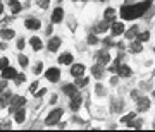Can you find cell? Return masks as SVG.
I'll list each match as a JSON object with an SVG mask.
<instances>
[{
  "mask_svg": "<svg viewBox=\"0 0 155 132\" xmlns=\"http://www.w3.org/2000/svg\"><path fill=\"white\" fill-rule=\"evenodd\" d=\"M16 69H12V67H4V69H2V79H14V77H16Z\"/></svg>",
  "mask_w": 155,
  "mask_h": 132,
  "instance_id": "8992f818",
  "label": "cell"
},
{
  "mask_svg": "<svg viewBox=\"0 0 155 132\" xmlns=\"http://www.w3.org/2000/svg\"><path fill=\"white\" fill-rule=\"evenodd\" d=\"M62 115H64L62 108H57V110L50 112V115L45 118V124H47V125H55L57 122L61 120V117H62Z\"/></svg>",
  "mask_w": 155,
  "mask_h": 132,
  "instance_id": "7a4b0ae2",
  "label": "cell"
},
{
  "mask_svg": "<svg viewBox=\"0 0 155 132\" xmlns=\"http://www.w3.org/2000/svg\"><path fill=\"white\" fill-rule=\"evenodd\" d=\"M116 72H117V74H121L122 77H129V76H131V69H129L127 65H119Z\"/></svg>",
  "mask_w": 155,
  "mask_h": 132,
  "instance_id": "2e32d148",
  "label": "cell"
},
{
  "mask_svg": "<svg viewBox=\"0 0 155 132\" xmlns=\"http://www.w3.org/2000/svg\"><path fill=\"white\" fill-rule=\"evenodd\" d=\"M97 58H98V64H102V65H105L107 62L110 60V57H109L107 52H100L98 55H97Z\"/></svg>",
  "mask_w": 155,
  "mask_h": 132,
  "instance_id": "e0dca14e",
  "label": "cell"
},
{
  "mask_svg": "<svg viewBox=\"0 0 155 132\" xmlns=\"http://www.w3.org/2000/svg\"><path fill=\"white\" fill-rule=\"evenodd\" d=\"M5 88H7V79H4V81L0 83V93H4V91H5Z\"/></svg>",
  "mask_w": 155,
  "mask_h": 132,
  "instance_id": "d590c367",
  "label": "cell"
},
{
  "mask_svg": "<svg viewBox=\"0 0 155 132\" xmlns=\"http://www.w3.org/2000/svg\"><path fill=\"white\" fill-rule=\"evenodd\" d=\"M97 94H98V96H104V94H105V89H104V86H102V84H98V86H97Z\"/></svg>",
  "mask_w": 155,
  "mask_h": 132,
  "instance_id": "d6a6232c",
  "label": "cell"
},
{
  "mask_svg": "<svg viewBox=\"0 0 155 132\" xmlns=\"http://www.w3.org/2000/svg\"><path fill=\"white\" fill-rule=\"evenodd\" d=\"M59 62L66 64V65H69V64L72 62V55H71V53H62V55L59 57Z\"/></svg>",
  "mask_w": 155,
  "mask_h": 132,
  "instance_id": "d6986e66",
  "label": "cell"
},
{
  "mask_svg": "<svg viewBox=\"0 0 155 132\" xmlns=\"http://www.w3.org/2000/svg\"><path fill=\"white\" fill-rule=\"evenodd\" d=\"M19 64H21L22 67H26V65H28V57H24V55H19Z\"/></svg>",
  "mask_w": 155,
  "mask_h": 132,
  "instance_id": "4dcf8cb0",
  "label": "cell"
},
{
  "mask_svg": "<svg viewBox=\"0 0 155 132\" xmlns=\"http://www.w3.org/2000/svg\"><path fill=\"white\" fill-rule=\"evenodd\" d=\"M124 33V24L122 22H114L112 24V34L114 36H119V34Z\"/></svg>",
  "mask_w": 155,
  "mask_h": 132,
  "instance_id": "30bf717a",
  "label": "cell"
},
{
  "mask_svg": "<svg viewBox=\"0 0 155 132\" xmlns=\"http://www.w3.org/2000/svg\"><path fill=\"white\" fill-rule=\"evenodd\" d=\"M64 93L69 94V96L76 94L78 93V86H76V84H74V86H72V84H66V86H64Z\"/></svg>",
  "mask_w": 155,
  "mask_h": 132,
  "instance_id": "ac0fdd59",
  "label": "cell"
},
{
  "mask_svg": "<svg viewBox=\"0 0 155 132\" xmlns=\"http://www.w3.org/2000/svg\"><path fill=\"white\" fill-rule=\"evenodd\" d=\"M24 26H26L28 29H38L40 26H41V22H40L38 19H33V17H29V19H26Z\"/></svg>",
  "mask_w": 155,
  "mask_h": 132,
  "instance_id": "ba28073f",
  "label": "cell"
},
{
  "mask_svg": "<svg viewBox=\"0 0 155 132\" xmlns=\"http://www.w3.org/2000/svg\"><path fill=\"white\" fill-rule=\"evenodd\" d=\"M136 36H138V41H141V43H143V41H148V38H150L148 31H143V33H138Z\"/></svg>",
  "mask_w": 155,
  "mask_h": 132,
  "instance_id": "4316f807",
  "label": "cell"
},
{
  "mask_svg": "<svg viewBox=\"0 0 155 132\" xmlns=\"http://www.w3.org/2000/svg\"><path fill=\"white\" fill-rule=\"evenodd\" d=\"M24 79H26V77H24V74H19V76L16 74V77H14V81H16V84H21V83H24Z\"/></svg>",
  "mask_w": 155,
  "mask_h": 132,
  "instance_id": "f546056e",
  "label": "cell"
},
{
  "mask_svg": "<svg viewBox=\"0 0 155 132\" xmlns=\"http://www.w3.org/2000/svg\"><path fill=\"white\" fill-rule=\"evenodd\" d=\"M134 117H136V113H129V115H126V117H122V124H129V122L133 120Z\"/></svg>",
  "mask_w": 155,
  "mask_h": 132,
  "instance_id": "83f0119b",
  "label": "cell"
},
{
  "mask_svg": "<svg viewBox=\"0 0 155 132\" xmlns=\"http://www.w3.org/2000/svg\"><path fill=\"white\" fill-rule=\"evenodd\" d=\"M150 108V99L148 98H140L138 99V110L140 112H145Z\"/></svg>",
  "mask_w": 155,
  "mask_h": 132,
  "instance_id": "7c38bea8",
  "label": "cell"
},
{
  "mask_svg": "<svg viewBox=\"0 0 155 132\" xmlns=\"http://www.w3.org/2000/svg\"><path fill=\"white\" fill-rule=\"evenodd\" d=\"M36 88H38V83L35 81V83L31 84V86H29V91H31V93H35V91H36Z\"/></svg>",
  "mask_w": 155,
  "mask_h": 132,
  "instance_id": "74e56055",
  "label": "cell"
},
{
  "mask_svg": "<svg viewBox=\"0 0 155 132\" xmlns=\"http://www.w3.org/2000/svg\"><path fill=\"white\" fill-rule=\"evenodd\" d=\"M62 17H64V11H62L61 7H57L55 11H54V14H52V21L54 22H61Z\"/></svg>",
  "mask_w": 155,
  "mask_h": 132,
  "instance_id": "4fadbf2b",
  "label": "cell"
},
{
  "mask_svg": "<svg viewBox=\"0 0 155 132\" xmlns=\"http://www.w3.org/2000/svg\"><path fill=\"white\" fill-rule=\"evenodd\" d=\"M45 76H47V79H48L50 83H57L59 77H61V71L55 69V67H52V69H48V71L45 72Z\"/></svg>",
  "mask_w": 155,
  "mask_h": 132,
  "instance_id": "277c9868",
  "label": "cell"
},
{
  "mask_svg": "<svg viewBox=\"0 0 155 132\" xmlns=\"http://www.w3.org/2000/svg\"><path fill=\"white\" fill-rule=\"evenodd\" d=\"M0 36L4 39H11V38H14V31L12 29H2L0 31Z\"/></svg>",
  "mask_w": 155,
  "mask_h": 132,
  "instance_id": "7402d4cb",
  "label": "cell"
},
{
  "mask_svg": "<svg viewBox=\"0 0 155 132\" xmlns=\"http://www.w3.org/2000/svg\"><path fill=\"white\" fill-rule=\"evenodd\" d=\"M88 43H91V45L98 43V38H97V36H95L93 33H90V34H88Z\"/></svg>",
  "mask_w": 155,
  "mask_h": 132,
  "instance_id": "f1b7e54d",
  "label": "cell"
},
{
  "mask_svg": "<svg viewBox=\"0 0 155 132\" xmlns=\"http://www.w3.org/2000/svg\"><path fill=\"white\" fill-rule=\"evenodd\" d=\"M7 65H9V60H7V58H0V71H2L4 67H7Z\"/></svg>",
  "mask_w": 155,
  "mask_h": 132,
  "instance_id": "836d02e7",
  "label": "cell"
},
{
  "mask_svg": "<svg viewBox=\"0 0 155 132\" xmlns=\"http://www.w3.org/2000/svg\"><path fill=\"white\" fill-rule=\"evenodd\" d=\"M141 41H134V43H131V46H129V50L133 52V53H138V52H141Z\"/></svg>",
  "mask_w": 155,
  "mask_h": 132,
  "instance_id": "d4e9b609",
  "label": "cell"
},
{
  "mask_svg": "<svg viewBox=\"0 0 155 132\" xmlns=\"http://www.w3.org/2000/svg\"><path fill=\"white\" fill-rule=\"evenodd\" d=\"M100 2H102V0H100Z\"/></svg>",
  "mask_w": 155,
  "mask_h": 132,
  "instance_id": "f6af8a7d",
  "label": "cell"
},
{
  "mask_svg": "<svg viewBox=\"0 0 155 132\" xmlns=\"http://www.w3.org/2000/svg\"><path fill=\"white\" fill-rule=\"evenodd\" d=\"M41 69H43V64H41V62H38V64H36V67H35V72H36V74H41Z\"/></svg>",
  "mask_w": 155,
  "mask_h": 132,
  "instance_id": "e575fe53",
  "label": "cell"
},
{
  "mask_svg": "<svg viewBox=\"0 0 155 132\" xmlns=\"http://www.w3.org/2000/svg\"><path fill=\"white\" fill-rule=\"evenodd\" d=\"M153 98H155V91H153Z\"/></svg>",
  "mask_w": 155,
  "mask_h": 132,
  "instance_id": "7bdbcfd3",
  "label": "cell"
},
{
  "mask_svg": "<svg viewBox=\"0 0 155 132\" xmlns=\"http://www.w3.org/2000/svg\"><path fill=\"white\" fill-rule=\"evenodd\" d=\"M131 127H134V129H138V127H141V120H136L134 124H131Z\"/></svg>",
  "mask_w": 155,
  "mask_h": 132,
  "instance_id": "ab89813d",
  "label": "cell"
},
{
  "mask_svg": "<svg viewBox=\"0 0 155 132\" xmlns=\"http://www.w3.org/2000/svg\"><path fill=\"white\" fill-rule=\"evenodd\" d=\"M29 43H31V46H33V50H41V39L36 38V36H33V38L29 39Z\"/></svg>",
  "mask_w": 155,
  "mask_h": 132,
  "instance_id": "44dd1931",
  "label": "cell"
},
{
  "mask_svg": "<svg viewBox=\"0 0 155 132\" xmlns=\"http://www.w3.org/2000/svg\"><path fill=\"white\" fill-rule=\"evenodd\" d=\"M153 127H155V122H153Z\"/></svg>",
  "mask_w": 155,
  "mask_h": 132,
  "instance_id": "ee69618b",
  "label": "cell"
},
{
  "mask_svg": "<svg viewBox=\"0 0 155 132\" xmlns=\"http://www.w3.org/2000/svg\"><path fill=\"white\" fill-rule=\"evenodd\" d=\"M78 81H76V86L78 88H83V86H88V83H90V79L88 77H76Z\"/></svg>",
  "mask_w": 155,
  "mask_h": 132,
  "instance_id": "cb8c5ba5",
  "label": "cell"
},
{
  "mask_svg": "<svg viewBox=\"0 0 155 132\" xmlns=\"http://www.w3.org/2000/svg\"><path fill=\"white\" fill-rule=\"evenodd\" d=\"M2 11H4V5H2V2H0V14H2Z\"/></svg>",
  "mask_w": 155,
  "mask_h": 132,
  "instance_id": "b9f144b4",
  "label": "cell"
},
{
  "mask_svg": "<svg viewBox=\"0 0 155 132\" xmlns=\"http://www.w3.org/2000/svg\"><path fill=\"white\" fill-rule=\"evenodd\" d=\"M91 74H93L97 79H100V77L104 76V65H102V64H98V65L91 67Z\"/></svg>",
  "mask_w": 155,
  "mask_h": 132,
  "instance_id": "9a60e30c",
  "label": "cell"
},
{
  "mask_svg": "<svg viewBox=\"0 0 155 132\" xmlns=\"http://www.w3.org/2000/svg\"><path fill=\"white\" fill-rule=\"evenodd\" d=\"M11 99H12V94L9 93V91H5V94H2V98H0V106H2V108L9 106V105H11Z\"/></svg>",
  "mask_w": 155,
  "mask_h": 132,
  "instance_id": "8fae6325",
  "label": "cell"
},
{
  "mask_svg": "<svg viewBox=\"0 0 155 132\" xmlns=\"http://www.w3.org/2000/svg\"><path fill=\"white\" fill-rule=\"evenodd\" d=\"M152 5V0H145V2H140V4H134V5H122L121 9V17L122 19H136V17L143 16L145 12L150 9Z\"/></svg>",
  "mask_w": 155,
  "mask_h": 132,
  "instance_id": "6da1fadb",
  "label": "cell"
},
{
  "mask_svg": "<svg viewBox=\"0 0 155 132\" xmlns=\"http://www.w3.org/2000/svg\"><path fill=\"white\" fill-rule=\"evenodd\" d=\"M9 5H11V11L14 12V14H17V12L21 11V4H19L17 0H11V2H9Z\"/></svg>",
  "mask_w": 155,
  "mask_h": 132,
  "instance_id": "603a6c76",
  "label": "cell"
},
{
  "mask_svg": "<svg viewBox=\"0 0 155 132\" xmlns=\"http://www.w3.org/2000/svg\"><path fill=\"white\" fill-rule=\"evenodd\" d=\"M24 103H26V98H24V96H12V99H11V112L14 113L17 108H22Z\"/></svg>",
  "mask_w": 155,
  "mask_h": 132,
  "instance_id": "3957f363",
  "label": "cell"
},
{
  "mask_svg": "<svg viewBox=\"0 0 155 132\" xmlns=\"http://www.w3.org/2000/svg\"><path fill=\"white\" fill-rule=\"evenodd\" d=\"M71 74L74 77H83L84 74V65H81V64H74V65L71 67Z\"/></svg>",
  "mask_w": 155,
  "mask_h": 132,
  "instance_id": "52a82bcc",
  "label": "cell"
},
{
  "mask_svg": "<svg viewBox=\"0 0 155 132\" xmlns=\"http://www.w3.org/2000/svg\"><path fill=\"white\" fill-rule=\"evenodd\" d=\"M69 106H71L72 112H78V110H79V106H81V96H79L78 93L71 96V103H69Z\"/></svg>",
  "mask_w": 155,
  "mask_h": 132,
  "instance_id": "5b68a950",
  "label": "cell"
},
{
  "mask_svg": "<svg viewBox=\"0 0 155 132\" xmlns=\"http://www.w3.org/2000/svg\"><path fill=\"white\" fill-rule=\"evenodd\" d=\"M43 94H45V89H41V91H38V93H36V96L40 98V96H43Z\"/></svg>",
  "mask_w": 155,
  "mask_h": 132,
  "instance_id": "60d3db41",
  "label": "cell"
},
{
  "mask_svg": "<svg viewBox=\"0 0 155 132\" xmlns=\"http://www.w3.org/2000/svg\"><path fill=\"white\" fill-rule=\"evenodd\" d=\"M59 46H61V38H52V39H50V43H48V50H50V52H57Z\"/></svg>",
  "mask_w": 155,
  "mask_h": 132,
  "instance_id": "5bb4252c",
  "label": "cell"
},
{
  "mask_svg": "<svg viewBox=\"0 0 155 132\" xmlns=\"http://www.w3.org/2000/svg\"><path fill=\"white\" fill-rule=\"evenodd\" d=\"M24 118H26V112L22 110V108H17V110L14 112V120H16L17 124H22Z\"/></svg>",
  "mask_w": 155,
  "mask_h": 132,
  "instance_id": "9c48e42d",
  "label": "cell"
},
{
  "mask_svg": "<svg viewBox=\"0 0 155 132\" xmlns=\"http://www.w3.org/2000/svg\"><path fill=\"white\" fill-rule=\"evenodd\" d=\"M48 4H50V0H38V5L41 7V9H47Z\"/></svg>",
  "mask_w": 155,
  "mask_h": 132,
  "instance_id": "1f68e13d",
  "label": "cell"
},
{
  "mask_svg": "<svg viewBox=\"0 0 155 132\" xmlns=\"http://www.w3.org/2000/svg\"><path fill=\"white\" fill-rule=\"evenodd\" d=\"M104 17H105L107 22H112L114 19H116V11H114V9H107V11H105V16H104Z\"/></svg>",
  "mask_w": 155,
  "mask_h": 132,
  "instance_id": "ffe728a7",
  "label": "cell"
},
{
  "mask_svg": "<svg viewBox=\"0 0 155 132\" xmlns=\"http://www.w3.org/2000/svg\"><path fill=\"white\" fill-rule=\"evenodd\" d=\"M0 129H11V122H2V124H0Z\"/></svg>",
  "mask_w": 155,
  "mask_h": 132,
  "instance_id": "8d00e7d4",
  "label": "cell"
},
{
  "mask_svg": "<svg viewBox=\"0 0 155 132\" xmlns=\"http://www.w3.org/2000/svg\"><path fill=\"white\" fill-rule=\"evenodd\" d=\"M136 34H138V28H136V26H133L129 31H126V38H127V39H133Z\"/></svg>",
  "mask_w": 155,
  "mask_h": 132,
  "instance_id": "484cf974",
  "label": "cell"
},
{
  "mask_svg": "<svg viewBox=\"0 0 155 132\" xmlns=\"http://www.w3.org/2000/svg\"><path fill=\"white\" fill-rule=\"evenodd\" d=\"M17 48H19V50L24 48V39H22V38H19V41H17Z\"/></svg>",
  "mask_w": 155,
  "mask_h": 132,
  "instance_id": "f35d334b",
  "label": "cell"
}]
</instances>
